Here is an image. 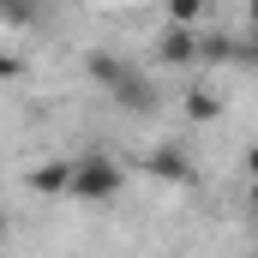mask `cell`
<instances>
[{
	"label": "cell",
	"mask_w": 258,
	"mask_h": 258,
	"mask_svg": "<svg viewBox=\"0 0 258 258\" xmlns=\"http://www.w3.org/2000/svg\"><path fill=\"white\" fill-rule=\"evenodd\" d=\"M18 72H24V66L12 60V54H0V78H18Z\"/></svg>",
	"instance_id": "obj_9"
},
{
	"label": "cell",
	"mask_w": 258,
	"mask_h": 258,
	"mask_svg": "<svg viewBox=\"0 0 258 258\" xmlns=\"http://www.w3.org/2000/svg\"><path fill=\"white\" fill-rule=\"evenodd\" d=\"M156 60H162V66H198V36H192V24H168V30L156 36Z\"/></svg>",
	"instance_id": "obj_4"
},
{
	"label": "cell",
	"mask_w": 258,
	"mask_h": 258,
	"mask_svg": "<svg viewBox=\"0 0 258 258\" xmlns=\"http://www.w3.org/2000/svg\"><path fill=\"white\" fill-rule=\"evenodd\" d=\"M180 108H186V120H198V126H210V120L222 114V96H216V90H204V84H192Z\"/></svg>",
	"instance_id": "obj_6"
},
{
	"label": "cell",
	"mask_w": 258,
	"mask_h": 258,
	"mask_svg": "<svg viewBox=\"0 0 258 258\" xmlns=\"http://www.w3.org/2000/svg\"><path fill=\"white\" fill-rule=\"evenodd\" d=\"M252 210H258V180H252Z\"/></svg>",
	"instance_id": "obj_12"
},
{
	"label": "cell",
	"mask_w": 258,
	"mask_h": 258,
	"mask_svg": "<svg viewBox=\"0 0 258 258\" xmlns=\"http://www.w3.org/2000/svg\"><path fill=\"white\" fill-rule=\"evenodd\" d=\"M246 24H252V30H258V0H246Z\"/></svg>",
	"instance_id": "obj_11"
},
{
	"label": "cell",
	"mask_w": 258,
	"mask_h": 258,
	"mask_svg": "<svg viewBox=\"0 0 258 258\" xmlns=\"http://www.w3.org/2000/svg\"><path fill=\"white\" fill-rule=\"evenodd\" d=\"M246 174H252V180H258V144H252V150H246Z\"/></svg>",
	"instance_id": "obj_10"
},
{
	"label": "cell",
	"mask_w": 258,
	"mask_h": 258,
	"mask_svg": "<svg viewBox=\"0 0 258 258\" xmlns=\"http://www.w3.org/2000/svg\"><path fill=\"white\" fill-rule=\"evenodd\" d=\"M24 186L42 198H66V186H72V156H54V162H36L30 174H24Z\"/></svg>",
	"instance_id": "obj_5"
},
{
	"label": "cell",
	"mask_w": 258,
	"mask_h": 258,
	"mask_svg": "<svg viewBox=\"0 0 258 258\" xmlns=\"http://www.w3.org/2000/svg\"><path fill=\"white\" fill-rule=\"evenodd\" d=\"M162 12H168V24H204V12H210V6H204V0H168V6H162Z\"/></svg>",
	"instance_id": "obj_7"
},
{
	"label": "cell",
	"mask_w": 258,
	"mask_h": 258,
	"mask_svg": "<svg viewBox=\"0 0 258 258\" xmlns=\"http://www.w3.org/2000/svg\"><path fill=\"white\" fill-rule=\"evenodd\" d=\"M144 168L156 174V180H168V186H192L198 180V168H192V156L180 150V144H156L150 156H144Z\"/></svg>",
	"instance_id": "obj_3"
},
{
	"label": "cell",
	"mask_w": 258,
	"mask_h": 258,
	"mask_svg": "<svg viewBox=\"0 0 258 258\" xmlns=\"http://www.w3.org/2000/svg\"><path fill=\"white\" fill-rule=\"evenodd\" d=\"M120 186H126V168H120L114 156H102V150L72 156V186H66V198H78V204H108V198H120Z\"/></svg>",
	"instance_id": "obj_2"
},
{
	"label": "cell",
	"mask_w": 258,
	"mask_h": 258,
	"mask_svg": "<svg viewBox=\"0 0 258 258\" xmlns=\"http://www.w3.org/2000/svg\"><path fill=\"white\" fill-rule=\"evenodd\" d=\"M0 24H12V30L36 24V0H0Z\"/></svg>",
	"instance_id": "obj_8"
},
{
	"label": "cell",
	"mask_w": 258,
	"mask_h": 258,
	"mask_svg": "<svg viewBox=\"0 0 258 258\" xmlns=\"http://www.w3.org/2000/svg\"><path fill=\"white\" fill-rule=\"evenodd\" d=\"M84 72H90V84L96 90H108L114 96V108L120 114H156V102H162V90L150 84V72L144 66L120 60V54H108V48H96L90 60H84Z\"/></svg>",
	"instance_id": "obj_1"
}]
</instances>
